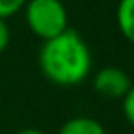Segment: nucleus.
Masks as SVG:
<instances>
[{
	"label": "nucleus",
	"instance_id": "nucleus-1",
	"mask_svg": "<svg viewBox=\"0 0 134 134\" xmlns=\"http://www.w3.org/2000/svg\"><path fill=\"white\" fill-rule=\"evenodd\" d=\"M39 68L50 83L70 88L90 75L92 53L85 39L68 28L61 35L42 42Z\"/></svg>",
	"mask_w": 134,
	"mask_h": 134
},
{
	"label": "nucleus",
	"instance_id": "nucleus-2",
	"mask_svg": "<svg viewBox=\"0 0 134 134\" xmlns=\"http://www.w3.org/2000/svg\"><path fill=\"white\" fill-rule=\"evenodd\" d=\"M24 17L30 31L42 41H50L68 30V11L61 0H28Z\"/></svg>",
	"mask_w": 134,
	"mask_h": 134
},
{
	"label": "nucleus",
	"instance_id": "nucleus-3",
	"mask_svg": "<svg viewBox=\"0 0 134 134\" xmlns=\"http://www.w3.org/2000/svg\"><path fill=\"white\" fill-rule=\"evenodd\" d=\"M130 86L132 81L129 74L118 66H105L94 75V90L107 99H123Z\"/></svg>",
	"mask_w": 134,
	"mask_h": 134
},
{
	"label": "nucleus",
	"instance_id": "nucleus-4",
	"mask_svg": "<svg viewBox=\"0 0 134 134\" xmlns=\"http://www.w3.org/2000/svg\"><path fill=\"white\" fill-rule=\"evenodd\" d=\"M59 134H107L105 127L88 116H77L63 123L59 129Z\"/></svg>",
	"mask_w": 134,
	"mask_h": 134
},
{
	"label": "nucleus",
	"instance_id": "nucleus-5",
	"mask_svg": "<svg viewBox=\"0 0 134 134\" xmlns=\"http://www.w3.org/2000/svg\"><path fill=\"white\" fill-rule=\"evenodd\" d=\"M116 22L121 35L134 44V0H119L116 8Z\"/></svg>",
	"mask_w": 134,
	"mask_h": 134
},
{
	"label": "nucleus",
	"instance_id": "nucleus-6",
	"mask_svg": "<svg viewBox=\"0 0 134 134\" xmlns=\"http://www.w3.org/2000/svg\"><path fill=\"white\" fill-rule=\"evenodd\" d=\"M28 0H0V19L8 20L9 17L17 15L20 9H24Z\"/></svg>",
	"mask_w": 134,
	"mask_h": 134
},
{
	"label": "nucleus",
	"instance_id": "nucleus-7",
	"mask_svg": "<svg viewBox=\"0 0 134 134\" xmlns=\"http://www.w3.org/2000/svg\"><path fill=\"white\" fill-rule=\"evenodd\" d=\"M123 114H125L127 121L134 127V85L123 97Z\"/></svg>",
	"mask_w": 134,
	"mask_h": 134
},
{
	"label": "nucleus",
	"instance_id": "nucleus-8",
	"mask_svg": "<svg viewBox=\"0 0 134 134\" xmlns=\"http://www.w3.org/2000/svg\"><path fill=\"white\" fill-rule=\"evenodd\" d=\"M9 41H11V31H9L8 20L0 19V53L9 46Z\"/></svg>",
	"mask_w": 134,
	"mask_h": 134
},
{
	"label": "nucleus",
	"instance_id": "nucleus-9",
	"mask_svg": "<svg viewBox=\"0 0 134 134\" xmlns=\"http://www.w3.org/2000/svg\"><path fill=\"white\" fill-rule=\"evenodd\" d=\"M17 134H44V132H42V130H39V129H31V127H28V129L19 130Z\"/></svg>",
	"mask_w": 134,
	"mask_h": 134
}]
</instances>
